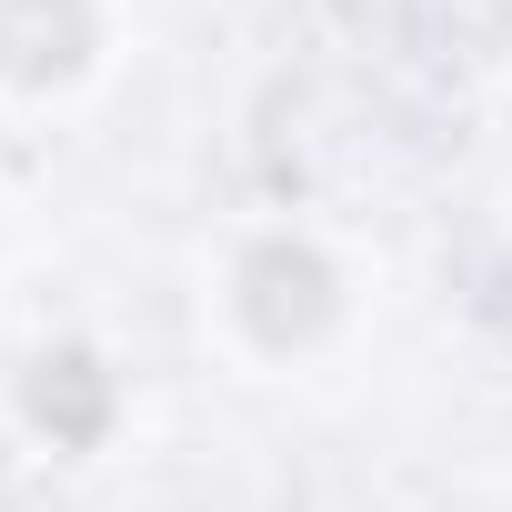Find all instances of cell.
<instances>
[{
  "label": "cell",
  "mask_w": 512,
  "mask_h": 512,
  "mask_svg": "<svg viewBox=\"0 0 512 512\" xmlns=\"http://www.w3.org/2000/svg\"><path fill=\"white\" fill-rule=\"evenodd\" d=\"M332 312H342V292H332V262L312 241H262L241 262V322H251V342H272V352L322 342Z\"/></svg>",
  "instance_id": "cell-1"
},
{
  "label": "cell",
  "mask_w": 512,
  "mask_h": 512,
  "mask_svg": "<svg viewBox=\"0 0 512 512\" xmlns=\"http://www.w3.org/2000/svg\"><path fill=\"white\" fill-rule=\"evenodd\" d=\"M91 61V0H0V71L21 91H51Z\"/></svg>",
  "instance_id": "cell-2"
}]
</instances>
